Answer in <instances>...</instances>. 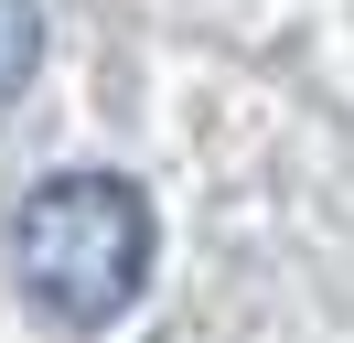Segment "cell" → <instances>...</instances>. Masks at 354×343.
Segmentation results:
<instances>
[{"label":"cell","mask_w":354,"mask_h":343,"mask_svg":"<svg viewBox=\"0 0 354 343\" xmlns=\"http://www.w3.org/2000/svg\"><path fill=\"white\" fill-rule=\"evenodd\" d=\"M151 257H161V214L129 172H54L11 214V279L32 290V311L75 322V333L129 311L151 290Z\"/></svg>","instance_id":"cell-1"},{"label":"cell","mask_w":354,"mask_h":343,"mask_svg":"<svg viewBox=\"0 0 354 343\" xmlns=\"http://www.w3.org/2000/svg\"><path fill=\"white\" fill-rule=\"evenodd\" d=\"M32 64H44V0H0V107L32 86Z\"/></svg>","instance_id":"cell-2"}]
</instances>
